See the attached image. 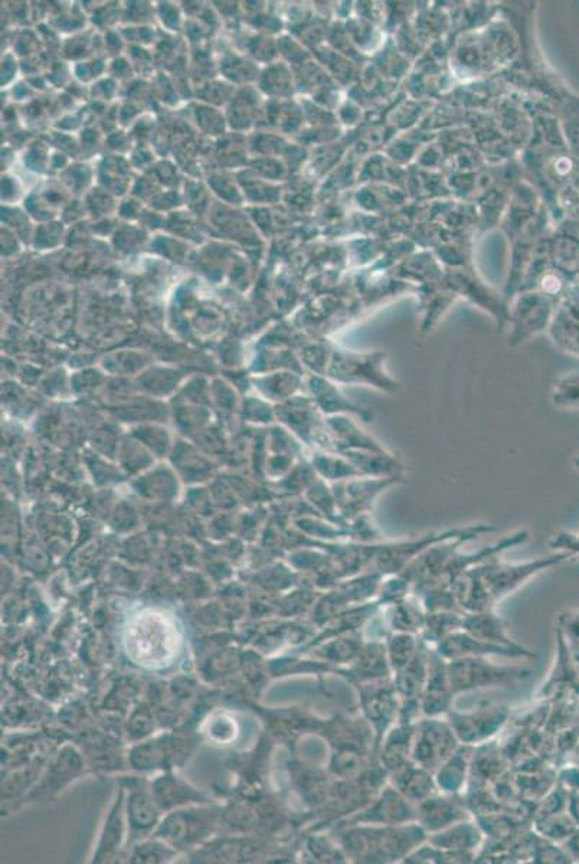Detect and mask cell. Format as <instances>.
Here are the masks:
<instances>
[{
    "label": "cell",
    "mask_w": 579,
    "mask_h": 864,
    "mask_svg": "<svg viewBox=\"0 0 579 864\" xmlns=\"http://www.w3.org/2000/svg\"><path fill=\"white\" fill-rule=\"evenodd\" d=\"M346 849L359 862H389L414 850L424 840L423 828H349Z\"/></svg>",
    "instance_id": "1"
},
{
    "label": "cell",
    "mask_w": 579,
    "mask_h": 864,
    "mask_svg": "<svg viewBox=\"0 0 579 864\" xmlns=\"http://www.w3.org/2000/svg\"><path fill=\"white\" fill-rule=\"evenodd\" d=\"M453 692L479 689V687L502 686L522 682L531 676L526 669L516 667H496L480 657H463L447 664Z\"/></svg>",
    "instance_id": "2"
},
{
    "label": "cell",
    "mask_w": 579,
    "mask_h": 864,
    "mask_svg": "<svg viewBox=\"0 0 579 864\" xmlns=\"http://www.w3.org/2000/svg\"><path fill=\"white\" fill-rule=\"evenodd\" d=\"M385 352H335V379L345 384L375 386L385 392H395L398 382L385 372Z\"/></svg>",
    "instance_id": "3"
},
{
    "label": "cell",
    "mask_w": 579,
    "mask_h": 864,
    "mask_svg": "<svg viewBox=\"0 0 579 864\" xmlns=\"http://www.w3.org/2000/svg\"><path fill=\"white\" fill-rule=\"evenodd\" d=\"M457 741L453 728L440 722L428 719L418 723L412 741V759L420 767L435 771L456 752Z\"/></svg>",
    "instance_id": "4"
},
{
    "label": "cell",
    "mask_w": 579,
    "mask_h": 864,
    "mask_svg": "<svg viewBox=\"0 0 579 864\" xmlns=\"http://www.w3.org/2000/svg\"><path fill=\"white\" fill-rule=\"evenodd\" d=\"M356 686L359 689L363 713L374 728L376 748H379L386 728L391 725L395 715L399 712L397 687H395V682H389L388 677L369 680V682H359Z\"/></svg>",
    "instance_id": "5"
},
{
    "label": "cell",
    "mask_w": 579,
    "mask_h": 864,
    "mask_svg": "<svg viewBox=\"0 0 579 864\" xmlns=\"http://www.w3.org/2000/svg\"><path fill=\"white\" fill-rule=\"evenodd\" d=\"M149 630H142L143 638L139 641H129V653L137 654L136 661L149 664L150 667L165 666L178 648L179 638L175 628L163 618H147Z\"/></svg>",
    "instance_id": "6"
},
{
    "label": "cell",
    "mask_w": 579,
    "mask_h": 864,
    "mask_svg": "<svg viewBox=\"0 0 579 864\" xmlns=\"http://www.w3.org/2000/svg\"><path fill=\"white\" fill-rule=\"evenodd\" d=\"M438 654L443 659H463V657L495 656L533 657L531 651L522 647H507L502 644L490 643L470 636V634L453 633L441 640Z\"/></svg>",
    "instance_id": "7"
},
{
    "label": "cell",
    "mask_w": 579,
    "mask_h": 864,
    "mask_svg": "<svg viewBox=\"0 0 579 864\" xmlns=\"http://www.w3.org/2000/svg\"><path fill=\"white\" fill-rule=\"evenodd\" d=\"M450 677L444 664L443 657L437 653H428V676L425 683L423 697H421V708L428 716L440 715L447 712L451 702Z\"/></svg>",
    "instance_id": "8"
},
{
    "label": "cell",
    "mask_w": 579,
    "mask_h": 864,
    "mask_svg": "<svg viewBox=\"0 0 579 864\" xmlns=\"http://www.w3.org/2000/svg\"><path fill=\"white\" fill-rule=\"evenodd\" d=\"M408 798H405L398 790L386 788L382 792L381 798L368 811L359 814L350 820V823H379L385 826H401L402 823L412 821L417 818V811L408 803Z\"/></svg>",
    "instance_id": "9"
},
{
    "label": "cell",
    "mask_w": 579,
    "mask_h": 864,
    "mask_svg": "<svg viewBox=\"0 0 579 864\" xmlns=\"http://www.w3.org/2000/svg\"><path fill=\"white\" fill-rule=\"evenodd\" d=\"M506 719L505 708H484L471 715H451V728L461 741L477 742L496 733Z\"/></svg>",
    "instance_id": "10"
},
{
    "label": "cell",
    "mask_w": 579,
    "mask_h": 864,
    "mask_svg": "<svg viewBox=\"0 0 579 864\" xmlns=\"http://www.w3.org/2000/svg\"><path fill=\"white\" fill-rule=\"evenodd\" d=\"M394 785L410 801H424L434 792V781L430 771L423 767L405 764L394 771Z\"/></svg>",
    "instance_id": "11"
},
{
    "label": "cell",
    "mask_w": 579,
    "mask_h": 864,
    "mask_svg": "<svg viewBox=\"0 0 579 864\" xmlns=\"http://www.w3.org/2000/svg\"><path fill=\"white\" fill-rule=\"evenodd\" d=\"M466 817L463 808L459 804L453 803L451 800L444 798H427L421 801L420 807L417 808V820L423 824L424 828L430 830H438L456 823L461 818Z\"/></svg>",
    "instance_id": "12"
},
{
    "label": "cell",
    "mask_w": 579,
    "mask_h": 864,
    "mask_svg": "<svg viewBox=\"0 0 579 864\" xmlns=\"http://www.w3.org/2000/svg\"><path fill=\"white\" fill-rule=\"evenodd\" d=\"M461 628H466L467 634L480 638V640L490 641V643L502 644L507 647H519L518 644L510 641L506 636L505 627L502 620L495 615L486 612H477L471 617L463 618Z\"/></svg>",
    "instance_id": "13"
},
{
    "label": "cell",
    "mask_w": 579,
    "mask_h": 864,
    "mask_svg": "<svg viewBox=\"0 0 579 864\" xmlns=\"http://www.w3.org/2000/svg\"><path fill=\"white\" fill-rule=\"evenodd\" d=\"M418 651V644L410 633L394 634L388 638L386 653H388L389 664L395 672L404 669Z\"/></svg>",
    "instance_id": "14"
},
{
    "label": "cell",
    "mask_w": 579,
    "mask_h": 864,
    "mask_svg": "<svg viewBox=\"0 0 579 864\" xmlns=\"http://www.w3.org/2000/svg\"><path fill=\"white\" fill-rule=\"evenodd\" d=\"M480 834L476 828L470 826L469 823H461L459 826L451 828L446 833L438 834L431 839V843L438 846V849H471V846L479 843Z\"/></svg>",
    "instance_id": "15"
},
{
    "label": "cell",
    "mask_w": 579,
    "mask_h": 864,
    "mask_svg": "<svg viewBox=\"0 0 579 864\" xmlns=\"http://www.w3.org/2000/svg\"><path fill=\"white\" fill-rule=\"evenodd\" d=\"M467 767V758L464 756V749L459 752H454L450 758L441 765L438 772V784L447 792L459 791L461 784L464 781V771Z\"/></svg>",
    "instance_id": "16"
},
{
    "label": "cell",
    "mask_w": 579,
    "mask_h": 864,
    "mask_svg": "<svg viewBox=\"0 0 579 864\" xmlns=\"http://www.w3.org/2000/svg\"><path fill=\"white\" fill-rule=\"evenodd\" d=\"M394 630L402 631V633H417L425 627L424 612L421 611L420 605L412 604V602H399L394 608V615L391 618Z\"/></svg>",
    "instance_id": "17"
}]
</instances>
